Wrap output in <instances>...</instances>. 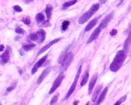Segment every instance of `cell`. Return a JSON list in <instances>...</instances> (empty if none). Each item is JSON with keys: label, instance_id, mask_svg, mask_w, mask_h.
<instances>
[{"label": "cell", "instance_id": "1", "mask_svg": "<svg viewBox=\"0 0 131 105\" xmlns=\"http://www.w3.org/2000/svg\"><path fill=\"white\" fill-rule=\"evenodd\" d=\"M127 50L123 49L117 52L110 66V69L114 72L118 71L122 67L127 57Z\"/></svg>", "mask_w": 131, "mask_h": 105}, {"label": "cell", "instance_id": "2", "mask_svg": "<svg viewBox=\"0 0 131 105\" xmlns=\"http://www.w3.org/2000/svg\"><path fill=\"white\" fill-rule=\"evenodd\" d=\"M100 7V5L98 3L95 4L91 6V7L87 12L82 15L81 17L78 19V23L79 24L82 25L84 24L89 20L90 19L92 16L97 11L99 10Z\"/></svg>", "mask_w": 131, "mask_h": 105}, {"label": "cell", "instance_id": "3", "mask_svg": "<svg viewBox=\"0 0 131 105\" xmlns=\"http://www.w3.org/2000/svg\"><path fill=\"white\" fill-rule=\"evenodd\" d=\"M46 33L43 29H40L37 32L31 33L29 35V38L33 42H37L39 44H41L43 42L45 38Z\"/></svg>", "mask_w": 131, "mask_h": 105}, {"label": "cell", "instance_id": "4", "mask_svg": "<svg viewBox=\"0 0 131 105\" xmlns=\"http://www.w3.org/2000/svg\"><path fill=\"white\" fill-rule=\"evenodd\" d=\"M81 71H82V66H80V67H79V68H78V69L77 70V73H76V76H75L74 81L73 82L72 84L71 85V87L70 88L69 90H68L67 94L66 95V96L65 97V100H68V98L70 97V96L73 93V92L74 91L75 88H76L77 83L78 82V79H79V78H80V75L81 72Z\"/></svg>", "mask_w": 131, "mask_h": 105}, {"label": "cell", "instance_id": "5", "mask_svg": "<svg viewBox=\"0 0 131 105\" xmlns=\"http://www.w3.org/2000/svg\"><path fill=\"white\" fill-rule=\"evenodd\" d=\"M64 77H65V75H64V72H61L60 73V74L58 75V76L56 77V79H55V80L54 81L50 91L49 92V94H52V93H53L56 90L57 88L61 86L62 82H63V81L64 79Z\"/></svg>", "mask_w": 131, "mask_h": 105}, {"label": "cell", "instance_id": "6", "mask_svg": "<svg viewBox=\"0 0 131 105\" xmlns=\"http://www.w3.org/2000/svg\"><path fill=\"white\" fill-rule=\"evenodd\" d=\"M74 55L72 52H70L68 53L64 58L63 61L61 62V68L63 70H66L69 66L71 64V62L73 60Z\"/></svg>", "mask_w": 131, "mask_h": 105}, {"label": "cell", "instance_id": "7", "mask_svg": "<svg viewBox=\"0 0 131 105\" xmlns=\"http://www.w3.org/2000/svg\"><path fill=\"white\" fill-rule=\"evenodd\" d=\"M48 56V54L44 55V57H42L41 59H40V60H39L37 62V63H36L34 65L33 67L32 70H31V74L32 75L34 74L36 72H37L38 69L40 68L42 66V65L45 63L46 60H47Z\"/></svg>", "mask_w": 131, "mask_h": 105}, {"label": "cell", "instance_id": "8", "mask_svg": "<svg viewBox=\"0 0 131 105\" xmlns=\"http://www.w3.org/2000/svg\"><path fill=\"white\" fill-rule=\"evenodd\" d=\"M114 11H112L109 14H108L105 18L103 19L102 22H101V23L99 25V27L101 29H104L106 28L107 26L109 25V24L110 23V22L112 21L114 17Z\"/></svg>", "mask_w": 131, "mask_h": 105}, {"label": "cell", "instance_id": "9", "mask_svg": "<svg viewBox=\"0 0 131 105\" xmlns=\"http://www.w3.org/2000/svg\"><path fill=\"white\" fill-rule=\"evenodd\" d=\"M52 69H53V67L52 66L48 67L47 68H46L42 72V73L40 75V76H39L37 81V83L38 85L41 84L42 82V81L44 80L45 78L47 76V75L51 72V71Z\"/></svg>", "mask_w": 131, "mask_h": 105}, {"label": "cell", "instance_id": "10", "mask_svg": "<svg viewBox=\"0 0 131 105\" xmlns=\"http://www.w3.org/2000/svg\"><path fill=\"white\" fill-rule=\"evenodd\" d=\"M61 38H56V39H54V40H52L50 42H49L48 44L45 45V46H44L42 49H40V50L37 53V57L38 56V55L42 54V53H43L44 52H45V51H46L49 48H50L52 46V45H53L57 43H58V42H60L61 41Z\"/></svg>", "mask_w": 131, "mask_h": 105}, {"label": "cell", "instance_id": "11", "mask_svg": "<svg viewBox=\"0 0 131 105\" xmlns=\"http://www.w3.org/2000/svg\"><path fill=\"white\" fill-rule=\"evenodd\" d=\"M97 78H98V73H95L93 75V76L91 78L90 83L89 84V88H88V94H89V95H90L92 92L95 85L97 81Z\"/></svg>", "mask_w": 131, "mask_h": 105}, {"label": "cell", "instance_id": "12", "mask_svg": "<svg viewBox=\"0 0 131 105\" xmlns=\"http://www.w3.org/2000/svg\"><path fill=\"white\" fill-rule=\"evenodd\" d=\"M101 31V28L99 27V26H98V27H97L95 29L94 31L92 32V34L91 35L89 40H88L87 44H90L91 43L95 40L98 38V36H99Z\"/></svg>", "mask_w": 131, "mask_h": 105}, {"label": "cell", "instance_id": "13", "mask_svg": "<svg viewBox=\"0 0 131 105\" xmlns=\"http://www.w3.org/2000/svg\"><path fill=\"white\" fill-rule=\"evenodd\" d=\"M101 16H102V15H100L99 16H98L97 17L93 19L92 20H91L86 26V27H85V29H84L85 31H89L90 30H91L93 28H94L95 27V26L97 23L98 21L99 20V19H100Z\"/></svg>", "mask_w": 131, "mask_h": 105}, {"label": "cell", "instance_id": "14", "mask_svg": "<svg viewBox=\"0 0 131 105\" xmlns=\"http://www.w3.org/2000/svg\"><path fill=\"white\" fill-rule=\"evenodd\" d=\"M103 85H98L96 87V88L95 89L93 94L92 95V101L93 103H95L98 99V96L100 93L101 90L103 89Z\"/></svg>", "mask_w": 131, "mask_h": 105}, {"label": "cell", "instance_id": "15", "mask_svg": "<svg viewBox=\"0 0 131 105\" xmlns=\"http://www.w3.org/2000/svg\"><path fill=\"white\" fill-rule=\"evenodd\" d=\"M108 91V87H106L104 88V89L103 90V91L101 92V93H100L99 97L98 98V99L96 101V104L97 105H100V104L101 103H103L104 101V100H105Z\"/></svg>", "mask_w": 131, "mask_h": 105}, {"label": "cell", "instance_id": "16", "mask_svg": "<svg viewBox=\"0 0 131 105\" xmlns=\"http://www.w3.org/2000/svg\"><path fill=\"white\" fill-rule=\"evenodd\" d=\"M1 58V61L3 64H6L9 61L10 58V52L9 50L6 49V50L3 52V53L0 57Z\"/></svg>", "mask_w": 131, "mask_h": 105}, {"label": "cell", "instance_id": "17", "mask_svg": "<svg viewBox=\"0 0 131 105\" xmlns=\"http://www.w3.org/2000/svg\"><path fill=\"white\" fill-rule=\"evenodd\" d=\"M35 19L37 23V24L39 25L45 22V16L42 13H38L35 16Z\"/></svg>", "mask_w": 131, "mask_h": 105}, {"label": "cell", "instance_id": "18", "mask_svg": "<svg viewBox=\"0 0 131 105\" xmlns=\"http://www.w3.org/2000/svg\"><path fill=\"white\" fill-rule=\"evenodd\" d=\"M52 10H53V7H52L50 4H47L46 6V7L45 12L48 21L51 18Z\"/></svg>", "mask_w": 131, "mask_h": 105}, {"label": "cell", "instance_id": "19", "mask_svg": "<svg viewBox=\"0 0 131 105\" xmlns=\"http://www.w3.org/2000/svg\"><path fill=\"white\" fill-rule=\"evenodd\" d=\"M35 46V44L34 43H30V44H26L23 45L22 46V48L25 51H28L31 50Z\"/></svg>", "mask_w": 131, "mask_h": 105}, {"label": "cell", "instance_id": "20", "mask_svg": "<svg viewBox=\"0 0 131 105\" xmlns=\"http://www.w3.org/2000/svg\"><path fill=\"white\" fill-rule=\"evenodd\" d=\"M89 72H86V74L84 75L83 80H82L81 81V83H80V86L81 87L84 86V85L87 83L88 80H89Z\"/></svg>", "mask_w": 131, "mask_h": 105}, {"label": "cell", "instance_id": "21", "mask_svg": "<svg viewBox=\"0 0 131 105\" xmlns=\"http://www.w3.org/2000/svg\"><path fill=\"white\" fill-rule=\"evenodd\" d=\"M77 2V0H72V1L66 2L63 5V8H66L69 7H70V6L76 4Z\"/></svg>", "mask_w": 131, "mask_h": 105}, {"label": "cell", "instance_id": "22", "mask_svg": "<svg viewBox=\"0 0 131 105\" xmlns=\"http://www.w3.org/2000/svg\"><path fill=\"white\" fill-rule=\"evenodd\" d=\"M131 43V31L130 32V34H129L128 38H127V39L125 41V43H124V49H125V50H127V49H128Z\"/></svg>", "mask_w": 131, "mask_h": 105}, {"label": "cell", "instance_id": "23", "mask_svg": "<svg viewBox=\"0 0 131 105\" xmlns=\"http://www.w3.org/2000/svg\"><path fill=\"white\" fill-rule=\"evenodd\" d=\"M59 96H60V94L58 93L55 94V95L52 98L50 103V105H55V104L57 103V101L59 98Z\"/></svg>", "mask_w": 131, "mask_h": 105}, {"label": "cell", "instance_id": "24", "mask_svg": "<svg viewBox=\"0 0 131 105\" xmlns=\"http://www.w3.org/2000/svg\"><path fill=\"white\" fill-rule=\"evenodd\" d=\"M70 24V21H65L62 23L61 25V29L63 31H66L68 29L69 26Z\"/></svg>", "mask_w": 131, "mask_h": 105}, {"label": "cell", "instance_id": "25", "mask_svg": "<svg viewBox=\"0 0 131 105\" xmlns=\"http://www.w3.org/2000/svg\"><path fill=\"white\" fill-rule=\"evenodd\" d=\"M127 98V95H124L122 97H121L119 100H118L114 105H120L124 101H125Z\"/></svg>", "mask_w": 131, "mask_h": 105}, {"label": "cell", "instance_id": "26", "mask_svg": "<svg viewBox=\"0 0 131 105\" xmlns=\"http://www.w3.org/2000/svg\"><path fill=\"white\" fill-rule=\"evenodd\" d=\"M17 84H18V81H14V83H12V84L9 87H8L7 89H6V91L7 92H11V91H12L13 90H14L16 85H17Z\"/></svg>", "mask_w": 131, "mask_h": 105}, {"label": "cell", "instance_id": "27", "mask_svg": "<svg viewBox=\"0 0 131 105\" xmlns=\"http://www.w3.org/2000/svg\"><path fill=\"white\" fill-rule=\"evenodd\" d=\"M23 22L24 24H25L26 25H30V24L31 23L30 19L29 17V16H27V17L24 18L23 19Z\"/></svg>", "mask_w": 131, "mask_h": 105}, {"label": "cell", "instance_id": "28", "mask_svg": "<svg viewBox=\"0 0 131 105\" xmlns=\"http://www.w3.org/2000/svg\"><path fill=\"white\" fill-rule=\"evenodd\" d=\"M13 8H14V9L16 12H21L23 11L22 8L19 5H14V7H13Z\"/></svg>", "mask_w": 131, "mask_h": 105}, {"label": "cell", "instance_id": "29", "mask_svg": "<svg viewBox=\"0 0 131 105\" xmlns=\"http://www.w3.org/2000/svg\"><path fill=\"white\" fill-rule=\"evenodd\" d=\"M15 32L18 34H24L25 30L23 29L21 27H18L15 29Z\"/></svg>", "mask_w": 131, "mask_h": 105}, {"label": "cell", "instance_id": "30", "mask_svg": "<svg viewBox=\"0 0 131 105\" xmlns=\"http://www.w3.org/2000/svg\"><path fill=\"white\" fill-rule=\"evenodd\" d=\"M117 33V30H116V29H112V30H111V32H110V35H111V36H114L115 35H116Z\"/></svg>", "mask_w": 131, "mask_h": 105}, {"label": "cell", "instance_id": "31", "mask_svg": "<svg viewBox=\"0 0 131 105\" xmlns=\"http://www.w3.org/2000/svg\"><path fill=\"white\" fill-rule=\"evenodd\" d=\"M33 1V0H24V2L26 4H30V3H31Z\"/></svg>", "mask_w": 131, "mask_h": 105}, {"label": "cell", "instance_id": "32", "mask_svg": "<svg viewBox=\"0 0 131 105\" xmlns=\"http://www.w3.org/2000/svg\"><path fill=\"white\" fill-rule=\"evenodd\" d=\"M4 49V46L1 44V45H0V51L1 52L3 51Z\"/></svg>", "mask_w": 131, "mask_h": 105}, {"label": "cell", "instance_id": "33", "mask_svg": "<svg viewBox=\"0 0 131 105\" xmlns=\"http://www.w3.org/2000/svg\"><path fill=\"white\" fill-rule=\"evenodd\" d=\"M124 1V0H120V2H119V3H118V4L117 5V6H120V5H122V3H123Z\"/></svg>", "mask_w": 131, "mask_h": 105}, {"label": "cell", "instance_id": "34", "mask_svg": "<svg viewBox=\"0 0 131 105\" xmlns=\"http://www.w3.org/2000/svg\"><path fill=\"white\" fill-rule=\"evenodd\" d=\"M79 102H80L79 100H75L74 101L73 105H77L78 104V103H79Z\"/></svg>", "mask_w": 131, "mask_h": 105}, {"label": "cell", "instance_id": "35", "mask_svg": "<svg viewBox=\"0 0 131 105\" xmlns=\"http://www.w3.org/2000/svg\"><path fill=\"white\" fill-rule=\"evenodd\" d=\"M90 105V101H88V102L86 104H85V105Z\"/></svg>", "mask_w": 131, "mask_h": 105}, {"label": "cell", "instance_id": "36", "mask_svg": "<svg viewBox=\"0 0 131 105\" xmlns=\"http://www.w3.org/2000/svg\"><path fill=\"white\" fill-rule=\"evenodd\" d=\"M92 105H96V104H94Z\"/></svg>", "mask_w": 131, "mask_h": 105}]
</instances>
